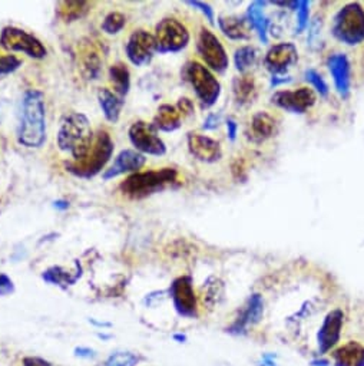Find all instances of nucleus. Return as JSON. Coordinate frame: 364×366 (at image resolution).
Returning <instances> with one entry per match:
<instances>
[{
    "label": "nucleus",
    "instance_id": "1",
    "mask_svg": "<svg viewBox=\"0 0 364 366\" xmlns=\"http://www.w3.org/2000/svg\"><path fill=\"white\" fill-rule=\"evenodd\" d=\"M18 141L26 149H40L46 141L45 98L38 90H29L23 95Z\"/></svg>",
    "mask_w": 364,
    "mask_h": 366
},
{
    "label": "nucleus",
    "instance_id": "2",
    "mask_svg": "<svg viewBox=\"0 0 364 366\" xmlns=\"http://www.w3.org/2000/svg\"><path fill=\"white\" fill-rule=\"evenodd\" d=\"M94 131L87 115L81 112L67 114L57 132V146L69 153L74 161L82 160L94 144Z\"/></svg>",
    "mask_w": 364,
    "mask_h": 366
},
{
    "label": "nucleus",
    "instance_id": "3",
    "mask_svg": "<svg viewBox=\"0 0 364 366\" xmlns=\"http://www.w3.org/2000/svg\"><path fill=\"white\" fill-rule=\"evenodd\" d=\"M114 154V141L108 131H99L88 154L78 161L65 163L66 171L79 178H92L99 174Z\"/></svg>",
    "mask_w": 364,
    "mask_h": 366
},
{
    "label": "nucleus",
    "instance_id": "4",
    "mask_svg": "<svg viewBox=\"0 0 364 366\" xmlns=\"http://www.w3.org/2000/svg\"><path fill=\"white\" fill-rule=\"evenodd\" d=\"M177 178L178 173L174 168L138 171L121 184V191L132 200H140L164 190L167 185L175 183Z\"/></svg>",
    "mask_w": 364,
    "mask_h": 366
},
{
    "label": "nucleus",
    "instance_id": "5",
    "mask_svg": "<svg viewBox=\"0 0 364 366\" xmlns=\"http://www.w3.org/2000/svg\"><path fill=\"white\" fill-rule=\"evenodd\" d=\"M331 32L336 39L350 46L364 42V9L358 4L344 6L334 16Z\"/></svg>",
    "mask_w": 364,
    "mask_h": 366
},
{
    "label": "nucleus",
    "instance_id": "6",
    "mask_svg": "<svg viewBox=\"0 0 364 366\" xmlns=\"http://www.w3.org/2000/svg\"><path fill=\"white\" fill-rule=\"evenodd\" d=\"M184 77L192 85L195 95L204 108L216 104L221 94V85L216 78L199 62H189L184 68Z\"/></svg>",
    "mask_w": 364,
    "mask_h": 366
},
{
    "label": "nucleus",
    "instance_id": "7",
    "mask_svg": "<svg viewBox=\"0 0 364 366\" xmlns=\"http://www.w3.org/2000/svg\"><path fill=\"white\" fill-rule=\"evenodd\" d=\"M0 46L11 52H23L33 59H43L48 55L45 45L36 36L15 26L4 28L0 33Z\"/></svg>",
    "mask_w": 364,
    "mask_h": 366
},
{
    "label": "nucleus",
    "instance_id": "8",
    "mask_svg": "<svg viewBox=\"0 0 364 366\" xmlns=\"http://www.w3.org/2000/svg\"><path fill=\"white\" fill-rule=\"evenodd\" d=\"M157 52L160 53H174L187 48L189 42L188 29L174 18L162 19L155 29Z\"/></svg>",
    "mask_w": 364,
    "mask_h": 366
},
{
    "label": "nucleus",
    "instance_id": "9",
    "mask_svg": "<svg viewBox=\"0 0 364 366\" xmlns=\"http://www.w3.org/2000/svg\"><path fill=\"white\" fill-rule=\"evenodd\" d=\"M129 141L135 146V151L148 156H164L167 153L165 142L158 136L157 128L153 124L138 121L133 122L128 131Z\"/></svg>",
    "mask_w": 364,
    "mask_h": 366
},
{
    "label": "nucleus",
    "instance_id": "10",
    "mask_svg": "<svg viewBox=\"0 0 364 366\" xmlns=\"http://www.w3.org/2000/svg\"><path fill=\"white\" fill-rule=\"evenodd\" d=\"M198 52L202 60L215 72L224 73L228 68V56L227 52L211 31L202 29L198 38Z\"/></svg>",
    "mask_w": 364,
    "mask_h": 366
},
{
    "label": "nucleus",
    "instance_id": "11",
    "mask_svg": "<svg viewBox=\"0 0 364 366\" xmlns=\"http://www.w3.org/2000/svg\"><path fill=\"white\" fill-rule=\"evenodd\" d=\"M125 52L131 63H133L135 66L148 65L153 60L154 53L157 52L155 36L143 29L132 32L126 42Z\"/></svg>",
    "mask_w": 364,
    "mask_h": 366
},
{
    "label": "nucleus",
    "instance_id": "12",
    "mask_svg": "<svg viewBox=\"0 0 364 366\" xmlns=\"http://www.w3.org/2000/svg\"><path fill=\"white\" fill-rule=\"evenodd\" d=\"M170 295L178 315L184 318H197L198 315L197 296L194 291L192 279L189 276H182L175 279L170 287Z\"/></svg>",
    "mask_w": 364,
    "mask_h": 366
},
{
    "label": "nucleus",
    "instance_id": "13",
    "mask_svg": "<svg viewBox=\"0 0 364 366\" xmlns=\"http://www.w3.org/2000/svg\"><path fill=\"white\" fill-rule=\"evenodd\" d=\"M316 94L310 88H300L297 91H281L277 92L271 102L277 107L294 112V114H304L307 109H310L316 104Z\"/></svg>",
    "mask_w": 364,
    "mask_h": 366
},
{
    "label": "nucleus",
    "instance_id": "14",
    "mask_svg": "<svg viewBox=\"0 0 364 366\" xmlns=\"http://www.w3.org/2000/svg\"><path fill=\"white\" fill-rule=\"evenodd\" d=\"M343 319H344V313L340 309H336L326 316L317 333V345H319L320 355H326L327 352H330L340 340Z\"/></svg>",
    "mask_w": 364,
    "mask_h": 366
},
{
    "label": "nucleus",
    "instance_id": "15",
    "mask_svg": "<svg viewBox=\"0 0 364 366\" xmlns=\"http://www.w3.org/2000/svg\"><path fill=\"white\" fill-rule=\"evenodd\" d=\"M145 161H147V158H145V156H142L140 153L135 150H123L115 157L112 166L108 170H105V173L102 174V178L108 181L126 173H132V174L138 173L143 167Z\"/></svg>",
    "mask_w": 364,
    "mask_h": 366
},
{
    "label": "nucleus",
    "instance_id": "16",
    "mask_svg": "<svg viewBox=\"0 0 364 366\" xmlns=\"http://www.w3.org/2000/svg\"><path fill=\"white\" fill-rule=\"evenodd\" d=\"M188 149H189V153L202 163H215L221 158L220 144L205 135L189 134Z\"/></svg>",
    "mask_w": 364,
    "mask_h": 366
},
{
    "label": "nucleus",
    "instance_id": "17",
    "mask_svg": "<svg viewBox=\"0 0 364 366\" xmlns=\"http://www.w3.org/2000/svg\"><path fill=\"white\" fill-rule=\"evenodd\" d=\"M297 48L293 43L272 46L265 56V66L272 73H280L297 62Z\"/></svg>",
    "mask_w": 364,
    "mask_h": 366
},
{
    "label": "nucleus",
    "instance_id": "18",
    "mask_svg": "<svg viewBox=\"0 0 364 366\" xmlns=\"http://www.w3.org/2000/svg\"><path fill=\"white\" fill-rule=\"evenodd\" d=\"M329 69L333 75L334 85L343 98L350 94V62L346 55L337 53L329 59Z\"/></svg>",
    "mask_w": 364,
    "mask_h": 366
},
{
    "label": "nucleus",
    "instance_id": "19",
    "mask_svg": "<svg viewBox=\"0 0 364 366\" xmlns=\"http://www.w3.org/2000/svg\"><path fill=\"white\" fill-rule=\"evenodd\" d=\"M263 312H264V303L260 295H253L248 299V303L246 306V309L240 313V316L237 318V321L234 322V325L230 328L228 332L231 333H243L250 325H255L261 321L263 318Z\"/></svg>",
    "mask_w": 364,
    "mask_h": 366
},
{
    "label": "nucleus",
    "instance_id": "20",
    "mask_svg": "<svg viewBox=\"0 0 364 366\" xmlns=\"http://www.w3.org/2000/svg\"><path fill=\"white\" fill-rule=\"evenodd\" d=\"M79 59H81V69L84 77L91 81L98 80L102 70V59L99 56V52L92 45V42L81 45Z\"/></svg>",
    "mask_w": 364,
    "mask_h": 366
},
{
    "label": "nucleus",
    "instance_id": "21",
    "mask_svg": "<svg viewBox=\"0 0 364 366\" xmlns=\"http://www.w3.org/2000/svg\"><path fill=\"white\" fill-rule=\"evenodd\" d=\"M336 366H364V346L358 342H348L333 352Z\"/></svg>",
    "mask_w": 364,
    "mask_h": 366
},
{
    "label": "nucleus",
    "instance_id": "22",
    "mask_svg": "<svg viewBox=\"0 0 364 366\" xmlns=\"http://www.w3.org/2000/svg\"><path fill=\"white\" fill-rule=\"evenodd\" d=\"M98 101L106 121L116 124L123 107V98H121L118 94L112 92L108 88H101L98 92Z\"/></svg>",
    "mask_w": 364,
    "mask_h": 366
},
{
    "label": "nucleus",
    "instance_id": "23",
    "mask_svg": "<svg viewBox=\"0 0 364 366\" xmlns=\"http://www.w3.org/2000/svg\"><path fill=\"white\" fill-rule=\"evenodd\" d=\"M153 125L157 129H161L165 132H172L181 127V114L177 109V107L164 104L158 108V112L154 118Z\"/></svg>",
    "mask_w": 364,
    "mask_h": 366
},
{
    "label": "nucleus",
    "instance_id": "24",
    "mask_svg": "<svg viewBox=\"0 0 364 366\" xmlns=\"http://www.w3.org/2000/svg\"><path fill=\"white\" fill-rule=\"evenodd\" d=\"M91 4L84 0H67V2H59L56 14L63 22H74L82 19L89 12Z\"/></svg>",
    "mask_w": 364,
    "mask_h": 366
},
{
    "label": "nucleus",
    "instance_id": "25",
    "mask_svg": "<svg viewBox=\"0 0 364 366\" xmlns=\"http://www.w3.org/2000/svg\"><path fill=\"white\" fill-rule=\"evenodd\" d=\"M109 80L114 84L115 94H118L121 98H125L131 88V73L126 65L122 62L112 65L109 69Z\"/></svg>",
    "mask_w": 364,
    "mask_h": 366
},
{
    "label": "nucleus",
    "instance_id": "26",
    "mask_svg": "<svg viewBox=\"0 0 364 366\" xmlns=\"http://www.w3.org/2000/svg\"><path fill=\"white\" fill-rule=\"evenodd\" d=\"M275 132V121L267 112H258L251 121V138L254 141H264Z\"/></svg>",
    "mask_w": 364,
    "mask_h": 366
},
{
    "label": "nucleus",
    "instance_id": "27",
    "mask_svg": "<svg viewBox=\"0 0 364 366\" xmlns=\"http://www.w3.org/2000/svg\"><path fill=\"white\" fill-rule=\"evenodd\" d=\"M264 4L263 2H254L253 5H250L248 12H247V18L251 23V26L257 31L260 39L267 43L268 38H267V31H268V19L264 15Z\"/></svg>",
    "mask_w": 364,
    "mask_h": 366
},
{
    "label": "nucleus",
    "instance_id": "28",
    "mask_svg": "<svg viewBox=\"0 0 364 366\" xmlns=\"http://www.w3.org/2000/svg\"><path fill=\"white\" fill-rule=\"evenodd\" d=\"M79 277H81V273L72 274L70 271L65 270L60 266H52L48 270H45L43 274H42V279L45 281H48L50 284H55V286H59L62 289H66L67 286L74 284Z\"/></svg>",
    "mask_w": 364,
    "mask_h": 366
},
{
    "label": "nucleus",
    "instance_id": "29",
    "mask_svg": "<svg viewBox=\"0 0 364 366\" xmlns=\"http://www.w3.org/2000/svg\"><path fill=\"white\" fill-rule=\"evenodd\" d=\"M218 25H220V29L223 31V33L230 39L243 41V39L248 38V31H247L244 19L221 18L220 21H218Z\"/></svg>",
    "mask_w": 364,
    "mask_h": 366
},
{
    "label": "nucleus",
    "instance_id": "30",
    "mask_svg": "<svg viewBox=\"0 0 364 366\" xmlns=\"http://www.w3.org/2000/svg\"><path fill=\"white\" fill-rule=\"evenodd\" d=\"M255 59H257V50L251 46L240 48L234 56L236 66L240 72H246L248 68H251L255 63Z\"/></svg>",
    "mask_w": 364,
    "mask_h": 366
},
{
    "label": "nucleus",
    "instance_id": "31",
    "mask_svg": "<svg viewBox=\"0 0 364 366\" xmlns=\"http://www.w3.org/2000/svg\"><path fill=\"white\" fill-rule=\"evenodd\" d=\"M234 94L238 102H247L254 94V81L250 77L237 78L234 81Z\"/></svg>",
    "mask_w": 364,
    "mask_h": 366
},
{
    "label": "nucleus",
    "instance_id": "32",
    "mask_svg": "<svg viewBox=\"0 0 364 366\" xmlns=\"http://www.w3.org/2000/svg\"><path fill=\"white\" fill-rule=\"evenodd\" d=\"M126 19L121 12H111L102 22V31L108 35H116L125 28Z\"/></svg>",
    "mask_w": 364,
    "mask_h": 366
},
{
    "label": "nucleus",
    "instance_id": "33",
    "mask_svg": "<svg viewBox=\"0 0 364 366\" xmlns=\"http://www.w3.org/2000/svg\"><path fill=\"white\" fill-rule=\"evenodd\" d=\"M138 357L131 352H115L98 366H135Z\"/></svg>",
    "mask_w": 364,
    "mask_h": 366
},
{
    "label": "nucleus",
    "instance_id": "34",
    "mask_svg": "<svg viewBox=\"0 0 364 366\" xmlns=\"http://www.w3.org/2000/svg\"><path fill=\"white\" fill-rule=\"evenodd\" d=\"M22 66V60L15 55H0V75H9Z\"/></svg>",
    "mask_w": 364,
    "mask_h": 366
},
{
    "label": "nucleus",
    "instance_id": "35",
    "mask_svg": "<svg viewBox=\"0 0 364 366\" xmlns=\"http://www.w3.org/2000/svg\"><path fill=\"white\" fill-rule=\"evenodd\" d=\"M306 80L314 87V90L321 95V97H327L329 95V85L326 84V81L320 77V73H317L313 69H309L306 72Z\"/></svg>",
    "mask_w": 364,
    "mask_h": 366
},
{
    "label": "nucleus",
    "instance_id": "36",
    "mask_svg": "<svg viewBox=\"0 0 364 366\" xmlns=\"http://www.w3.org/2000/svg\"><path fill=\"white\" fill-rule=\"evenodd\" d=\"M297 33L303 32L309 25V2H297Z\"/></svg>",
    "mask_w": 364,
    "mask_h": 366
},
{
    "label": "nucleus",
    "instance_id": "37",
    "mask_svg": "<svg viewBox=\"0 0 364 366\" xmlns=\"http://www.w3.org/2000/svg\"><path fill=\"white\" fill-rule=\"evenodd\" d=\"M187 5L198 9L202 15H205V18L208 19L209 23H214V11L211 9V6L208 4L199 2V0H191V2H187Z\"/></svg>",
    "mask_w": 364,
    "mask_h": 366
},
{
    "label": "nucleus",
    "instance_id": "38",
    "mask_svg": "<svg viewBox=\"0 0 364 366\" xmlns=\"http://www.w3.org/2000/svg\"><path fill=\"white\" fill-rule=\"evenodd\" d=\"M13 291H15V284L12 279L8 274L0 273V296L12 295Z\"/></svg>",
    "mask_w": 364,
    "mask_h": 366
},
{
    "label": "nucleus",
    "instance_id": "39",
    "mask_svg": "<svg viewBox=\"0 0 364 366\" xmlns=\"http://www.w3.org/2000/svg\"><path fill=\"white\" fill-rule=\"evenodd\" d=\"M177 109L180 111L181 117H182V115H189V114H192V111H194V104H192L188 98H181L180 102H178V105H177Z\"/></svg>",
    "mask_w": 364,
    "mask_h": 366
},
{
    "label": "nucleus",
    "instance_id": "40",
    "mask_svg": "<svg viewBox=\"0 0 364 366\" xmlns=\"http://www.w3.org/2000/svg\"><path fill=\"white\" fill-rule=\"evenodd\" d=\"M23 366H53V365L42 357L26 356V357H23Z\"/></svg>",
    "mask_w": 364,
    "mask_h": 366
},
{
    "label": "nucleus",
    "instance_id": "41",
    "mask_svg": "<svg viewBox=\"0 0 364 366\" xmlns=\"http://www.w3.org/2000/svg\"><path fill=\"white\" fill-rule=\"evenodd\" d=\"M218 124H220V117L215 115V114H211L208 115V118L205 119L202 128L204 129H215L218 127Z\"/></svg>",
    "mask_w": 364,
    "mask_h": 366
},
{
    "label": "nucleus",
    "instance_id": "42",
    "mask_svg": "<svg viewBox=\"0 0 364 366\" xmlns=\"http://www.w3.org/2000/svg\"><path fill=\"white\" fill-rule=\"evenodd\" d=\"M227 129H228V136L231 141H236V136H237V124L233 121V119H228L227 121Z\"/></svg>",
    "mask_w": 364,
    "mask_h": 366
},
{
    "label": "nucleus",
    "instance_id": "43",
    "mask_svg": "<svg viewBox=\"0 0 364 366\" xmlns=\"http://www.w3.org/2000/svg\"><path fill=\"white\" fill-rule=\"evenodd\" d=\"M77 352V356H81V357H94V350L89 349V348H77L75 349Z\"/></svg>",
    "mask_w": 364,
    "mask_h": 366
},
{
    "label": "nucleus",
    "instance_id": "44",
    "mask_svg": "<svg viewBox=\"0 0 364 366\" xmlns=\"http://www.w3.org/2000/svg\"><path fill=\"white\" fill-rule=\"evenodd\" d=\"M274 359H275L274 355H264L261 359V366H277Z\"/></svg>",
    "mask_w": 364,
    "mask_h": 366
},
{
    "label": "nucleus",
    "instance_id": "45",
    "mask_svg": "<svg viewBox=\"0 0 364 366\" xmlns=\"http://www.w3.org/2000/svg\"><path fill=\"white\" fill-rule=\"evenodd\" d=\"M53 208L65 211L69 208V203L66 200H56V201H53Z\"/></svg>",
    "mask_w": 364,
    "mask_h": 366
},
{
    "label": "nucleus",
    "instance_id": "46",
    "mask_svg": "<svg viewBox=\"0 0 364 366\" xmlns=\"http://www.w3.org/2000/svg\"><path fill=\"white\" fill-rule=\"evenodd\" d=\"M329 365H330V362L326 359H317V360L311 362V366H329Z\"/></svg>",
    "mask_w": 364,
    "mask_h": 366
},
{
    "label": "nucleus",
    "instance_id": "47",
    "mask_svg": "<svg viewBox=\"0 0 364 366\" xmlns=\"http://www.w3.org/2000/svg\"><path fill=\"white\" fill-rule=\"evenodd\" d=\"M289 81H291L289 78H285V80H277V78L274 77V78H272V82H271V84H272L274 87H277L278 84H284V82H289Z\"/></svg>",
    "mask_w": 364,
    "mask_h": 366
},
{
    "label": "nucleus",
    "instance_id": "48",
    "mask_svg": "<svg viewBox=\"0 0 364 366\" xmlns=\"http://www.w3.org/2000/svg\"><path fill=\"white\" fill-rule=\"evenodd\" d=\"M91 323H94L95 326H102V328H109L111 326V323H108V322H96L94 319H91Z\"/></svg>",
    "mask_w": 364,
    "mask_h": 366
},
{
    "label": "nucleus",
    "instance_id": "49",
    "mask_svg": "<svg viewBox=\"0 0 364 366\" xmlns=\"http://www.w3.org/2000/svg\"><path fill=\"white\" fill-rule=\"evenodd\" d=\"M174 339L178 340V342H185V340H187V336H185V335H174Z\"/></svg>",
    "mask_w": 364,
    "mask_h": 366
}]
</instances>
